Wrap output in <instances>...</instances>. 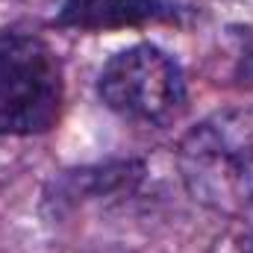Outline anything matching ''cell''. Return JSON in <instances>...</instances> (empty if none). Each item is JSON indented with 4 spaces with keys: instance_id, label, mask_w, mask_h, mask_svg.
<instances>
[{
    "instance_id": "cell-1",
    "label": "cell",
    "mask_w": 253,
    "mask_h": 253,
    "mask_svg": "<svg viewBox=\"0 0 253 253\" xmlns=\"http://www.w3.org/2000/svg\"><path fill=\"white\" fill-rule=\"evenodd\" d=\"M65 103V74L56 50L33 33L0 30V135H42Z\"/></svg>"
},
{
    "instance_id": "cell-2",
    "label": "cell",
    "mask_w": 253,
    "mask_h": 253,
    "mask_svg": "<svg viewBox=\"0 0 253 253\" xmlns=\"http://www.w3.org/2000/svg\"><path fill=\"white\" fill-rule=\"evenodd\" d=\"M97 97L124 121L165 126L186 109V77L168 50L153 42H138L103 62Z\"/></svg>"
},
{
    "instance_id": "cell-3",
    "label": "cell",
    "mask_w": 253,
    "mask_h": 253,
    "mask_svg": "<svg viewBox=\"0 0 253 253\" xmlns=\"http://www.w3.org/2000/svg\"><path fill=\"white\" fill-rule=\"evenodd\" d=\"M180 171L194 200L236 212L253 203V129L233 115L209 118L180 144Z\"/></svg>"
},
{
    "instance_id": "cell-4",
    "label": "cell",
    "mask_w": 253,
    "mask_h": 253,
    "mask_svg": "<svg viewBox=\"0 0 253 253\" xmlns=\"http://www.w3.org/2000/svg\"><path fill=\"white\" fill-rule=\"evenodd\" d=\"M183 9L174 0H65L56 24L71 30H124L144 24H174Z\"/></svg>"
},
{
    "instance_id": "cell-5",
    "label": "cell",
    "mask_w": 253,
    "mask_h": 253,
    "mask_svg": "<svg viewBox=\"0 0 253 253\" xmlns=\"http://www.w3.org/2000/svg\"><path fill=\"white\" fill-rule=\"evenodd\" d=\"M236 253H253V230H251V233H245V236L239 239V245H236Z\"/></svg>"
}]
</instances>
